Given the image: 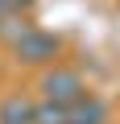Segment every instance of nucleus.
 <instances>
[{
    "instance_id": "nucleus-1",
    "label": "nucleus",
    "mask_w": 120,
    "mask_h": 124,
    "mask_svg": "<svg viewBox=\"0 0 120 124\" xmlns=\"http://www.w3.org/2000/svg\"><path fill=\"white\" fill-rule=\"evenodd\" d=\"M79 91V79H71V75H58V79H50V95H58V99H71Z\"/></svg>"
}]
</instances>
